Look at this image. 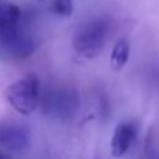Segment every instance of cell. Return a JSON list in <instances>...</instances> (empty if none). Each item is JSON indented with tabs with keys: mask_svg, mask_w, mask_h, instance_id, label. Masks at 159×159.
<instances>
[{
	"mask_svg": "<svg viewBox=\"0 0 159 159\" xmlns=\"http://www.w3.org/2000/svg\"><path fill=\"white\" fill-rule=\"evenodd\" d=\"M108 34V22L96 19L82 24L75 32L72 46L78 57L91 60L98 56L104 46Z\"/></svg>",
	"mask_w": 159,
	"mask_h": 159,
	"instance_id": "6da1fadb",
	"label": "cell"
},
{
	"mask_svg": "<svg viewBox=\"0 0 159 159\" xmlns=\"http://www.w3.org/2000/svg\"><path fill=\"white\" fill-rule=\"evenodd\" d=\"M40 78L35 73H29L5 88V98L10 106L20 114H31L40 104Z\"/></svg>",
	"mask_w": 159,
	"mask_h": 159,
	"instance_id": "7a4b0ae2",
	"label": "cell"
},
{
	"mask_svg": "<svg viewBox=\"0 0 159 159\" xmlns=\"http://www.w3.org/2000/svg\"><path fill=\"white\" fill-rule=\"evenodd\" d=\"M31 139L30 128L15 120H0V147L6 150L19 152L27 148Z\"/></svg>",
	"mask_w": 159,
	"mask_h": 159,
	"instance_id": "3957f363",
	"label": "cell"
},
{
	"mask_svg": "<svg viewBox=\"0 0 159 159\" xmlns=\"http://www.w3.org/2000/svg\"><path fill=\"white\" fill-rule=\"evenodd\" d=\"M34 39L20 27L0 37V51L12 58H25L35 50Z\"/></svg>",
	"mask_w": 159,
	"mask_h": 159,
	"instance_id": "277c9868",
	"label": "cell"
},
{
	"mask_svg": "<svg viewBox=\"0 0 159 159\" xmlns=\"http://www.w3.org/2000/svg\"><path fill=\"white\" fill-rule=\"evenodd\" d=\"M135 137H137V128L133 123L130 122L119 123L116 127L114 133L112 135V140H111L112 154L117 158L124 155L134 143Z\"/></svg>",
	"mask_w": 159,
	"mask_h": 159,
	"instance_id": "5b68a950",
	"label": "cell"
},
{
	"mask_svg": "<svg viewBox=\"0 0 159 159\" xmlns=\"http://www.w3.org/2000/svg\"><path fill=\"white\" fill-rule=\"evenodd\" d=\"M21 9L12 2H0V36L20 27Z\"/></svg>",
	"mask_w": 159,
	"mask_h": 159,
	"instance_id": "8992f818",
	"label": "cell"
},
{
	"mask_svg": "<svg viewBox=\"0 0 159 159\" xmlns=\"http://www.w3.org/2000/svg\"><path fill=\"white\" fill-rule=\"evenodd\" d=\"M76 101L75 97H72L71 92H63V91H56L52 92V94L50 97H47L45 99L46 102V111L50 112H56L57 114H60V111H68V107L71 108L73 102Z\"/></svg>",
	"mask_w": 159,
	"mask_h": 159,
	"instance_id": "52a82bcc",
	"label": "cell"
},
{
	"mask_svg": "<svg viewBox=\"0 0 159 159\" xmlns=\"http://www.w3.org/2000/svg\"><path fill=\"white\" fill-rule=\"evenodd\" d=\"M129 43L125 39H120L116 42L111 53V66L113 70L119 71L125 66L129 58Z\"/></svg>",
	"mask_w": 159,
	"mask_h": 159,
	"instance_id": "ba28073f",
	"label": "cell"
},
{
	"mask_svg": "<svg viewBox=\"0 0 159 159\" xmlns=\"http://www.w3.org/2000/svg\"><path fill=\"white\" fill-rule=\"evenodd\" d=\"M52 11L60 16H70L73 12L72 0H53Z\"/></svg>",
	"mask_w": 159,
	"mask_h": 159,
	"instance_id": "9c48e42d",
	"label": "cell"
},
{
	"mask_svg": "<svg viewBox=\"0 0 159 159\" xmlns=\"http://www.w3.org/2000/svg\"><path fill=\"white\" fill-rule=\"evenodd\" d=\"M0 159H11L6 153H4L2 150H0Z\"/></svg>",
	"mask_w": 159,
	"mask_h": 159,
	"instance_id": "30bf717a",
	"label": "cell"
}]
</instances>
